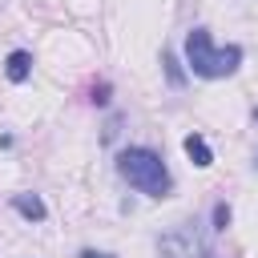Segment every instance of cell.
Returning a JSON list of instances; mask_svg holds the SVG:
<instances>
[{"instance_id": "cell-1", "label": "cell", "mask_w": 258, "mask_h": 258, "mask_svg": "<svg viewBox=\"0 0 258 258\" xmlns=\"http://www.w3.org/2000/svg\"><path fill=\"white\" fill-rule=\"evenodd\" d=\"M117 173L137 189V194H149V198H169L173 194V177L161 161V153H153L149 145H129L117 153Z\"/></svg>"}, {"instance_id": "cell-2", "label": "cell", "mask_w": 258, "mask_h": 258, "mask_svg": "<svg viewBox=\"0 0 258 258\" xmlns=\"http://www.w3.org/2000/svg\"><path fill=\"white\" fill-rule=\"evenodd\" d=\"M185 64H189L198 77L218 81V77L238 73V64H242V48H238V44L214 48V40H210L206 28H189V36H185Z\"/></svg>"}, {"instance_id": "cell-3", "label": "cell", "mask_w": 258, "mask_h": 258, "mask_svg": "<svg viewBox=\"0 0 258 258\" xmlns=\"http://www.w3.org/2000/svg\"><path fill=\"white\" fill-rule=\"evenodd\" d=\"M157 250H161V258H214V246L198 222H181L169 234H161Z\"/></svg>"}, {"instance_id": "cell-4", "label": "cell", "mask_w": 258, "mask_h": 258, "mask_svg": "<svg viewBox=\"0 0 258 258\" xmlns=\"http://www.w3.org/2000/svg\"><path fill=\"white\" fill-rule=\"evenodd\" d=\"M4 77H8L12 85H24V81L32 77V52H24V48H12V52L4 56Z\"/></svg>"}, {"instance_id": "cell-5", "label": "cell", "mask_w": 258, "mask_h": 258, "mask_svg": "<svg viewBox=\"0 0 258 258\" xmlns=\"http://www.w3.org/2000/svg\"><path fill=\"white\" fill-rule=\"evenodd\" d=\"M181 149H185V157H189L198 169H210V165H214V153H210V145H206L202 133H189V137L181 141Z\"/></svg>"}, {"instance_id": "cell-6", "label": "cell", "mask_w": 258, "mask_h": 258, "mask_svg": "<svg viewBox=\"0 0 258 258\" xmlns=\"http://www.w3.org/2000/svg\"><path fill=\"white\" fill-rule=\"evenodd\" d=\"M12 210L20 218H28V222H44L48 218V210H44V202L36 194H12Z\"/></svg>"}, {"instance_id": "cell-7", "label": "cell", "mask_w": 258, "mask_h": 258, "mask_svg": "<svg viewBox=\"0 0 258 258\" xmlns=\"http://www.w3.org/2000/svg\"><path fill=\"white\" fill-rule=\"evenodd\" d=\"M161 69H165V81H169L173 89L185 85V69H181V60H177L173 52H161Z\"/></svg>"}, {"instance_id": "cell-8", "label": "cell", "mask_w": 258, "mask_h": 258, "mask_svg": "<svg viewBox=\"0 0 258 258\" xmlns=\"http://www.w3.org/2000/svg\"><path fill=\"white\" fill-rule=\"evenodd\" d=\"M230 218H234V214H230V206H226V202H218V206H214V230H226V226H230Z\"/></svg>"}, {"instance_id": "cell-9", "label": "cell", "mask_w": 258, "mask_h": 258, "mask_svg": "<svg viewBox=\"0 0 258 258\" xmlns=\"http://www.w3.org/2000/svg\"><path fill=\"white\" fill-rule=\"evenodd\" d=\"M93 105H109V85H93Z\"/></svg>"}, {"instance_id": "cell-10", "label": "cell", "mask_w": 258, "mask_h": 258, "mask_svg": "<svg viewBox=\"0 0 258 258\" xmlns=\"http://www.w3.org/2000/svg\"><path fill=\"white\" fill-rule=\"evenodd\" d=\"M81 258H113V254H97V250H81Z\"/></svg>"}, {"instance_id": "cell-11", "label": "cell", "mask_w": 258, "mask_h": 258, "mask_svg": "<svg viewBox=\"0 0 258 258\" xmlns=\"http://www.w3.org/2000/svg\"><path fill=\"white\" fill-rule=\"evenodd\" d=\"M254 121H258V109H254Z\"/></svg>"}, {"instance_id": "cell-12", "label": "cell", "mask_w": 258, "mask_h": 258, "mask_svg": "<svg viewBox=\"0 0 258 258\" xmlns=\"http://www.w3.org/2000/svg\"><path fill=\"white\" fill-rule=\"evenodd\" d=\"M254 165H258V157H254Z\"/></svg>"}]
</instances>
